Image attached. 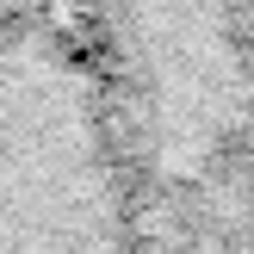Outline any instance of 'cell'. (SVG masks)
I'll return each mask as SVG.
<instances>
[]
</instances>
